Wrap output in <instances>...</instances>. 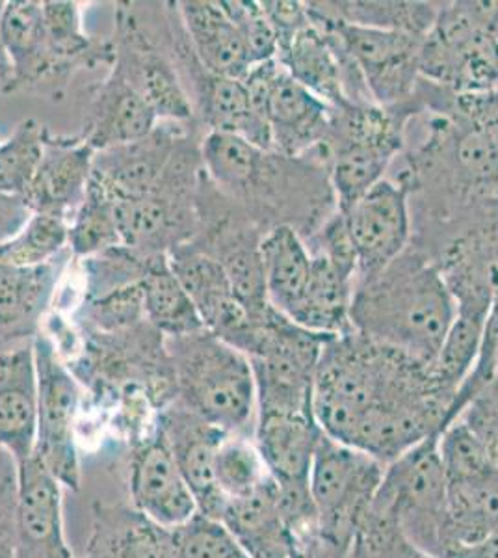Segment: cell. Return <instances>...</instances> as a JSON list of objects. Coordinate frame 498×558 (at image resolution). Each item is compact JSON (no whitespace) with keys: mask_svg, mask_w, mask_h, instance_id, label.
<instances>
[{"mask_svg":"<svg viewBox=\"0 0 498 558\" xmlns=\"http://www.w3.org/2000/svg\"><path fill=\"white\" fill-rule=\"evenodd\" d=\"M385 463L324 432L309 473L318 533L337 555L357 538L384 481Z\"/></svg>","mask_w":498,"mask_h":558,"instance_id":"obj_5","label":"cell"},{"mask_svg":"<svg viewBox=\"0 0 498 558\" xmlns=\"http://www.w3.org/2000/svg\"><path fill=\"white\" fill-rule=\"evenodd\" d=\"M38 371V432L34 457L62 488L81 489V460L76 449V417L81 387L63 365L47 337L34 341Z\"/></svg>","mask_w":498,"mask_h":558,"instance_id":"obj_9","label":"cell"},{"mask_svg":"<svg viewBox=\"0 0 498 558\" xmlns=\"http://www.w3.org/2000/svg\"><path fill=\"white\" fill-rule=\"evenodd\" d=\"M70 241L62 215L34 213L20 235L0 246V263L17 268L41 267Z\"/></svg>","mask_w":498,"mask_h":558,"instance_id":"obj_32","label":"cell"},{"mask_svg":"<svg viewBox=\"0 0 498 558\" xmlns=\"http://www.w3.org/2000/svg\"><path fill=\"white\" fill-rule=\"evenodd\" d=\"M114 216L121 242L133 246L157 241L170 226L168 204L153 194L118 199L114 204Z\"/></svg>","mask_w":498,"mask_h":558,"instance_id":"obj_39","label":"cell"},{"mask_svg":"<svg viewBox=\"0 0 498 558\" xmlns=\"http://www.w3.org/2000/svg\"><path fill=\"white\" fill-rule=\"evenodd\" d=\"M105 153L97 165L94 162L92 179L114 202L151 194L168 160V146L162 140H151V134L134 144L108 147Z\"/></svg>","mask_w":498,"mask_h":558,"instance_id":"obj_22","label":"cell"},{"mask_svg":"<svg viewBox=\"0 0 498 558\" xmlns=\"http://www.w3.org/2000/svg\"><path fill=\"white\" fill-rule=\"evenodd\" d=\"M265 151L239 134L210 131L203 142V165L216 183L242 189L259 173Z\"/></svg>","mask_w":498,"mask_h":558,"instance_id":"obj_30","label":"cell"},{"mask_svg":"<svg viewBox=\"0 0 498 558\" xmlns=\"http://www.w3.org/2000/svg\"><path fill=\"white\" fill-rule=\"evenodd\" d=\"M442 558H498V533L473 544H456Z\"/></svg>","mask_w":498,"mask_h":558,"instance_id":"obj_49","label":"cell"},{"mask_svg":"<svg viewBox=\"0 0 498 558\" xmlns=\"http://www.w3.org/2000/svg\"><path fill=\"white\" fill-rule=\"evenodd\" d=\"M454 397L428 363L350 331L324 347L313 412L329 438L387 465L447 426Z\"/></svg>","mask_w":498,"mask_h":558,"instance_id":"obj_1","label":"cell"},{"mask_svg":"<svg viewBox=\"0 0 498 558\" xmlns=\"http://www.w3.org/2000/svg\"><path fill=\"white\" fill-rule=\"evenodd\" d=\"M437 447L448 483L469 481L497 470L486 445L465 418L458 417L448 423L439 432Z\"/></svg>","mask_w":498,"mask_h":558,"instance_id":"obj_33","label":"cell"},{"mask_svg":"<svg viewBox=\"0 0 498 558\" xmlns=\"http://www.w3.org/2000/svg\"><path fill=\"white\" fill-rule=\"evenodd\" d=\"M402 146V128L379 105L335 110L328 142L331 184L339 210L360 199L385 179L387 168Z\"/></svg>","mask_w":498,"mask_h":558,"instance_id":"obj_7","label":"cell"},{"mask_svg":"<svg viewBox=\"0 0 498 558\" xmlns=\"http://www.w3.org/2000/svg\"><path fill=\"white\" fill-rule=\"evenodd\" d=\"M259 250L268 304L274 312L291 320L309 286L313 270L311 247L296 229L279 223L266 233L259 242Z\"/></svg>","mask_w":498,"mask_h":558,"instance_id":"obj_20","label":"cell"},{"mask_svg":"<svg viewBox=\"0 0 498 558\" xmlns=\"http://www.w3.org/2000/svg\"><path fill=\"white\" fill-rule=\"evenodd\" d=\"M139 96L144 97L153 112L158 116H166V118H189L190 105L186 101V96L183 89L177 83L175 76L171 73L168 65L151 60L146 62L142 68V75H139Z\"/></svg>","mask_w":498,"mask_h":558,"instance_id":"obj_41","label":"cell"},{"mask_svg":"<svg viewBox=\"0 0 498 558\" xmlns=\"http://www.w3.org/2000/svg\"><path fill=\"white\" fill-rule=\"evenodd\" d=\"M171 536L173 558H247L228 526L199 512L171 529Z\"/></svg>","mask_w":498,"mask_h":558,"instance_id":"obj_37","label":"cell"},{"mask_svg":"<svg viewBox=\"0 0 498 558\" xmlns=\"http://www.w3.org/2000/svg\"><path fill=\"white\" fill-rule=\"evenodd\" d=\"M437 439L439 432L385 465L365 525L394 529L428 558H442L448 547V481Z\"/></svg>","mask_w":498,"mask_h":558,"instance_id":"obj_4","label":"cell"},{"mask_svg":"<svg viewBox=\"0 0 498 558\" xmlns=\"http://www.w3.org/2000/svg\"><path fill=\"white\" fill-rule=\"evenodd\" d=\"M44 21L47 41L54 45H71L81 39L75 4L44 2Z\"/></svg>","mask_w":498,"mask_h":558,"instance_id":"obj_46","label":"cell"},{"mask_svg":"<svg viewBox=\"0 0 498 558\" xmlns=\"http://www.w3.org/2000/svg\"><path fill=\"white\" fill-rule=\"evenodd\" d=\"M20 465L0 449V558H15Z\"/></svg>","mask_w":498,"mask_h":558,"instance_id":"obj_42","label":"cell"},{"mask_svg":"<svg viewBox=\"0 0 498 558\" xmlns=\"http://www.w3.org/2000/svg\"><path fill=\"white\" fill-rule=\"evenodd\" d=\"M155 120L157 114L139 96L138 89L133 86L118 89L101 112V123L95 129L92 146L108 149L139 142L153 133Z\"/></svg>","mask_w":498,"mask_h":558,"instance_id":"obj_31","label":"cell"},{"mask_svg":"<svg viewBox=\"0 0 498 558\" xmlns=\"http://www.w3.org/2000/svg\"><path fill=\"white\" fill-rule=\"evenodd\" d=\"M270 478L257 445L244 434H229L216 452L215 481L226 501L250 495Z\"/></svg>","mask_w":498,"mask_h":558,"instance_id":"obj_29","label":"cell"},{"mask_svg":"<svg viewBox=\"0 0 498 558\" xmlns=\"http://www.w3.org/2000/svg\"><path fill=\"white\" fill-rule=\"evenodd\" d=\"M309 12L315 23L347 52L376 105L385 108V105H398L408 99L421 73L418 58L424 38L335 20L315 4H309Z\"/></svg>","mask_w":498,"mask_h":558,"instance_id":"obj_8","label":"cell"},{"mask_svg":"<svg viewBox=\"0 0 498 558\" xmlns=\"http://www.w3.org/2000/svg\"><path fill=\"white\" fill-rule=\"evenodd\" d=\"M456 97L460 114L486 134L487 140L498 149V86L486 92L458 94Z\"/></svg>","mask_w":498,"mask_h":558,"instance_id":"obj_44","label":"cell"},{"mask_svg":"<svg viewBox=\"0 0 498 558\" xmlns=\"http://www.w3.org/2000/svg\"><path fill=\"white\" fill-rule=\"evenodd\" d=\"M38 432V371L34 344L0 352V449L20 463L34 457Z\"/></svg>","mask_w":498,"mask_h":558,"instance_id":"obj_15","label":"cell"},{"mask_svg":"<svg viewBox=\"0 0 498 558\" xmlns=\"http://www.w3.org/2000/svg\"><path fill=\"white\" fill-rule=\"evenodd\" d=\"M291 558H339V555L320 536V533L315 531V533L303 534V536L294 538Z\"/></svg>","mask_w":498,"mask_h":558,"instance_id":"obj_48","label":"cell"},{"mask_svg":"<svg viewBox=\"0 0 498 558\" xmlns=\"http://www.w3.org/2000/svg\"><path fill=\"white\" fill-rule=\"evenodd\" d=\"M0 39L15 64L31 65L47 41L44 4L31 0L7 4L0 15Z\"/></svg>","mask_w":498,"mask_h":558,"instance_id":"obj_36","label":"cell"},{"mask_svg":"<svg viewBox=\"0 0 498 558\" xmlns=\"http://www.w3.org/2000/svg\"><path fill=\"white\" fill-rule=\"evenodd\" d=\"M323 438L315 413L259 415L253 430L266 470L278 484L309 483L313 458Z\"/></svg>","mask_w":498,"mask_h":558,"instance_id":"obj_17","label":"cell"},{"mask_svg":"<svg viewBox=\"0 0 498 558\" xmlns=\"http://www.w3.org/2000/svg\"><path fill=\"white\" fill-rule=\"evenodd\" d=\"M221 523L247 558H291L294 534L281 515L278 484L271 476L252 494L228 501Z\"/></svg>","mask_w":498,"mask_h":558,"instance_id":"obj_18","label":"cell"},{"mask_svg":"<svg viewBox=\"0 0 498 558\" xmlns=\"http://www.w3.org/2000/svg\"><path fill=\"white\" fill-rule=\"evenodd\" d=\"M339 213L357 259L360 279L384 270L410 247L411 210L404 184L381 179Z\"/></svg>","mask_w":498,"mask_h":558,"instance_id":"obj_10","label":"cell"},{"mask_svg":"<svg viewBox=\"0 0 498 558\" xmlns=\"http://www.w3.org/2000/svg\"><path fill=\"white\" fill-rule=\"evenodd\" d=\"M34 215L26 197L0 191V246L20 235Z\"/></svg>","mask_w":498,"mask_h":558,"instance_id":"obj_47","label":"cell"},{"mask_svg":"<svg viewBox=\"0 0 498 558\" xmlns=\"http://www.w3.org/2000/svg\"><path fill=\"white\" fill-rule=\"evenodd\" d=\"M331 337L303 330L271 310L250 357L259 415L313 412L316 371Z\"/></svg>","mask_w":498,"mask_h":558,"instance_id":"obj_6","label":"cell"},{"mask_svg":"<svg viewBox=\"0 0 498 558\" xmlns=\"http://www.w3.org/2000/svg\"><path fill=\"white\" fill-rule=\"evenodd\" d=\"M482 25L498 39V2H474Z\"/></svg>","mask_w":498,"mask_h":558,"instance_id":"obj_52","label":"cell"},{"mask_svg":"<svg viewBox=\"0 0 498 558\" xmlns=\"http://www.w3.org/2000/svg\"><path fill=\"white\" fill-rule=\"evenodd\" d=\"M205 112L212 131L234 133L263 151H271L270 125L252 107L242 78L212 76L208 86Z\"/></svg>","mask_w":498,"mask_h":558,"instance_id":"obj_27","label":"cell"},{"mask_svg":"<svg viewBox=\"0 0 498 558\" xmlns=\"http://www.w3.org/2000/svg\"><path fill=\"white\" fill-rule=\"evenodd\" d=\"M129 492L136 510L170 531L197 514L196 499L158 426L133 444Z\"/></svg>","mask_w":498,"mask_h":558,"instance_id":"obj_11","label":"cell"},{"mask_svg":"<svg viewBox=\"0 0 498 558\" xmlns=\"http://www.w3.org/2000/svg\"><path fill=\"white\" fill-rule=\"evenodd\" d=\"M456 300L437 263L408 247L384 270L357 281L352 331L432 365L454 320Z\"/></svg>","mask_w":498,"mask_h":558,"instance_id":"obj_2","label":"cell"},{"mask_svg":"<svg viewBox=\"0 0 498 558\" xmlns=\"http://www.w3.org/2000/svg\"><path fill=\"white\" fill-rule=\"evenodd\" d=\"M260 7L278 34L279 49L311 23L309 4H303V2L276 0V2H260Z\"/></svg>","mask_w":498,"mask_h":558,"instance_id":"obj_45","label":"cell"},{"mask_svg":"<svg viewBox=\"0 0 498 558\" xmlns=\"http://www.w3.org/2000/svg\"><path fill=\"white\" fill-rule=\"evenodd\" d=\"M495 380H498V352L497 360H495Z\"/></svg>","mask_w":498,"mask_h":558,"instance_id":"obj_53","label":"cell"},{"mask_svg":"<svg viewBox=\"0 0 498 558\" xmlns=\"http://www.w3.org/2000/svg\"><path fill=\"white\" fill-rule=\"evenodd\" d=\"M92 173L94 157L89 146L45 153L26 202L38 213L62 215V209L88 192Z\"/></svg>","mask_w":498,"mask_h":558,"instance_id":"obj_25","label":"cell"},{"mask_svg":"<svg viewBox=\"0 0 498 558\" xmlns=\"http://www.w3.org/2000/svg\"><path fill=\"white\" fill-rule=\"evenodd\" d=\"M374 547L378 549L381 558H428L421 555V553L415 551V549H413L408 542L400 538L398 534H389V536H385L384 539L376 542Z\"/></svg>","mask_w":498,"mask_h":558,"instance_id":"obj_50","label":"cell"},{"mask_svg":"<svg viewBox=\"0 0 498 558\" xmlns=\"http://www.w3.org/2000/svg\"><path fill=\"white\" fill-rule=\"evenodd\" d=\"M333 118V108L294 81L281 65L266 102L271 147L287 157H297L311 147L328 146Z\"/></svg>","mask_w":498,"mask_h":558,"instance_id":"obj_14","label":"cell"},{"mask_svg":"<svg viewBox=\"0 0 498 558\" xmlns=\"http://www.w3.org/2000/svg\"><path fill=\"white\" fill-rule=\"evenodd\" d=\"M460 417L465 418L469 425L473 426L474 432L486 445L487 452L498 470V380L487 384L469 402Z\"/></svg>","mask_w":498,"mask_h":558,"instance_id":"obj_43","label":"cell"},{"mask_svg":"<svg viewBox=\"0 0 498 558\" xmlns=\"http://www.w3.org/2000/svg\"><path fill=\"white\" fill-rule=\"evenodd\" d=\"M173 371L179 402L226 434L255 430L257 386L244 352L205 330L175 337Z\"/></svg>","mask_w":498,"mask_h":558,"instance_id":"obj_3","label":"cell"},{"mask_svg":"<svg viewBox=\"0 0 498 558\" xmlns=\"http://www.w3.org/2000/svg\"><path fill=\"white\" fill-rule=\"evenodd\" d=\"M313 270L302 304L291 318L303 330L326 337H339L352 331L350 310L360 274L326 254L313 252Z\"/></svg>","mask_w":498,"mask_h":558,"instance_id":"obj_19","label":"cell"},{"mask_svg":"<svg viewBox=\"0 0 498 558\" xmlns=\"http://www.w3.org/2000/svg\"><path fill=\"white\" fill-rule=\"evenodd\" d=\"M491 302L476 296L456 299L454 320L448 328L432 368L437 378L458 391L478 360Z\"/></svg>","mask_w":498,"mask_h":558,"instance_id":"obj_24","label":"cell"},{"mask_svg":"<svg viewBox=\"0 0 498 558\" xmlns=\"http://www.w3.org/2000/svg\"><path fill=\"white\" fill-rule=\"evenodd\" d=\"M45 146L39 129L28 121L0 147V191L26 197L44 162Z\"/></svg>","mask_w":498,"mask_h":558,"instance_id":"obj_34","label":"cell"},{"mask_svg":"<svg viewBox=\"0 0 498 558\" xmlns=\"http://www.w3.org/2000/svg\"><path fill=\"white\" fill-rule=\"evenodd\" d=\"M447 533V551L456 544H473L498 533V470L448 483Z\"/></svg>","mask_w":498,"mask_h":558,"instance_id":"obj_23","label":"cell"},{"mask_svg":"<svg viewBox=\"0 0 498 558\" xmlns=\"http://www.w3.org/2000/svg\"><path fill=\"white\" fill-rule=\"evenodd\" d=\"M181 15L196 54L210 75L246 76L252 70V58L221 2H181Z\"/></svg>","mask_w":498,"mask_h":558,"instance_id":"obj_21","label":"cell"},{"mask_svg":"<svg viewBox=\"0 0 498 558\" xmlns=\"http://www.w3.org/2000/svg\"><path fill=\"white\" fill-rule=\"evenodd\" d=\"M147 317L157 328L173 337L190 336L205 330L196 305L184 291L170 260H157L149 265L142 281Z\"/></svg>","mask_w":498,"mask_h":558,"instance_id":"obj_26","label":"cell"},{"mask_svg":"<svg viewBox=\"0 0 498 558\" xmlns=\"http://www.w3.org/2000/svg\"><path fill=\"white\" fill-rule=\"evenodd\" d=\"M15 558H75L63 534L62 484L36 457L20 463Z\"/></svg>","mask_w":498,"mask_h":558,"instance_id":"obj_13","label":"cell"},{"mask_svg":"<svg viewBox=\"0 0 498 558\" xmlns=\"http://www.w3.org/2000/svg\"><path fill=\"white\" fill-rule=\"evenodd\" d=\"M339 558H381L378 549L374 547L373 542L366 538L365 534H360L353 539L352 544L339 555Z\"/></svg>","mask_w":498,"mask_h":558,"instance_id":"obj_51","label":"cell"},{"mask_svg":"<svg viewBox=\"0 0 498 558\" xmlns=\"http://www.w3.org/2000/svg\"><path fill=\"white\" fill-rule=\"evenodd\" d=\"M229 20L233 21L240 36L244 39L252 64H260L278 58V34L266 17L260 2H221Z\"/></svg>","mask_w":498,"mask_h":558,"instance_id":"obj_40","label":"cell"},{"mask_svg":"<svg viewBox=\"0 0 498 558\" xmlns=\"http://www.w3.org/2000/svg\"><path fill=\"white\" fill-rule=\"evenodd\" d=\"M83 558H173V536L134 507L97 501Z\"/></svg>","mask_w":498,"mask_h":558,"instance_id":"obj_16","label":"cell"},{"mask_svg":"<svg viewBox=\"0 0 498 558\" xmlns=\"http://www.w3.org/2000/svg\"><path fill=\"white\" fill-rule=\"evenodd\" d=\"M51 289L49 267L17 268L0 263V330L32 323Z\"/></svg>","mask_w":498,"mask_h":558,"instance_id":"obj_28","label":"cell"},{"mask_svg":"<svg viewBox=\"0 0 498 558\" xmlns=\"http://www.w3.org/2000/svg\"><path fill=\"white\" fill-rule=\"evenodd\" d=\"M220 263L228 274L234 299L253 318L265 317L271 307L266 296L265 267L260 259L259 244L234 247Z\"/></svg>","mask_w":498,"mask_h":558,"instance_id":"obj_38","label":"cell"},{"mask_svg":"<svg viewBox=\"0 0 498 558\" xmlns=\"http://www.w3.org/2000/svg\"><path fill=\"white\" fill-rule=\"evenodd\" d=\"M158 430L162 432L177 468L196 499L197 512L221 521L228 501L216 486L215 460L218 447L229 434L190 412L181 402L160 413Z\"/></svg>","mask_w":498,"mask_h":558,"instance_id":"obj_12","label":"cell"},{"mask_svg":"<svg viewBox=\"0 0 498 558\" xmlns=\"http://www.w3.org/2000/svg\"><path fill=\"white\" fill-rule=\"evenodd\" d=\"M114 199L94 179L89 181L83 209L70 228V242L76 254H94L121 242L114 216Z\"/></svg>","mask_w":498,"mask_h":558,"instance_id":"obj_35","label":"cell"}]
</instances>
